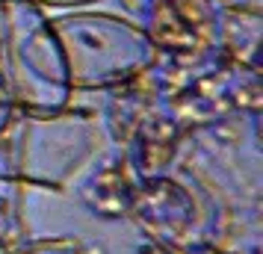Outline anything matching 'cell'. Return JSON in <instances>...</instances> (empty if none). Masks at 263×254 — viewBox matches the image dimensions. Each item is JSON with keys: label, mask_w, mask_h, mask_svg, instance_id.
<instances>
[{"label": "cell", "mask_w": 263, "mask_h": 254, "mask_svg": "<svg viewBox=\"0 0 263 254\" xmlns=\"http://www.w3.org/2000/svg\"><path fill=\"white\" fill-rule=\"evenodd\" d=\"M36 6H60V9H80V6H92L98 0H33Z\"/></svg>", "instance_id": "obj_6"}, {"label": "cell", "mask_w": 263, "mask_h": 254, "mask_svg": "<svg viewBox=\"0 0 263 254\" xmlns=\"http://www.w3.org/2000/svg\"><path fill=\"white\" fill-rule=\"evenodd\" d=\"M12 115H15V107H12V101H9V95L3 92V83H0V139H3V133H6Z\"/></svg>", "instance_id": "obj_5"}, {"label": "cell", "mask_w": 263, "mask_h": 254, "mask_svg": "<svg viewBox=\"0 0 263 254\" xmlns=\"http://www.w3.org/2000/svg\"><path fill=\"white\" fill-rule=\"evenodd\" d=\"M60 36L74 89L119 86L139 77L157 60L145 27L109 12H65L50 18Z\"/></svg>", "instance_id": "obj_2"}, {"label": "cell", "mask_w": 263, "mask_h": 254, "mask_svg": "<svg viewBox=\"0 0 263 254\" xmlns=\"http://www.w3.org/2000/svg\"><path fill=\"white\" fill-rule=\"evenodd\" d=\"M0 83L27 115H57L71 104L60 36L33 0H0Z\"/></svg>", "instance_id": "obj_1"}, {"label": "cell", "mask_w": 263, "mask_h": 254, "mask_svg": "<svg viewBox=\"0 0 263 254\" xmlns=\"http://www.w3.org/2000/svg\"><path fill=\"white\" fill-rule=\"evenodd\" d=\"M98 145L95 124L62 109L57 115H24L15 136V174L39 186H62Z\"/></svg>", "instance_id": "obj_3"}, {"label": "cell", "mask_w": 263, "mask_h": 254, "mask_svg": "<svg viewBox=\"0 0 263 254\" xmlns=\"http://www.w3.org/2000/svg\"><path fill=\"white\" fill-rule=\"evenodd\" d=\"M15 254H83V248L74 240H39L18 248Z\"/></svg>", "instance_id": "obj_4"}]
</instances>
